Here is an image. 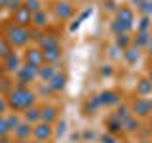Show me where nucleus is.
<instances>
[{
    "label": "nucleus",
    "mask_w": 152,
    "mask_h": 143,
    "mask_svg": "<svg viewBox=\"0 0 152 143\" xmlns=\"http://www.w3.org/2000/svg\"><path fill=\"white\" fill-rule=\"evenodd\" d=\"M17 143H28V141L27 139H21V141H17Z\"/></svg>",
    "instance_id": "72a5a7b5"
},
{
    "label": "nucleus",
    "mask_w": 152,
    "mask_h": 143,
    "mask_svg": "<svg viewBox=\"0 0 152 143\" xmlns=\"http://www.w3.org/2000/svg\"><path fill=\"white\" fill-rule=\"evenodd\" d=\"M150 101L148 99H145V97H139V99H135L131 105V113H135V114H141V116H145V114H148L150 113Z\"/></svg>",
    "instance_id": "423d86ee"
},
{
    "label": "nucleus",
    "mask_w": 152,
    "mask_h": 143,
    "mask_svg": "<svg viewBox=\"0 0 152 143\" xmlns=\"http://www.w3.org/2000/svg\"><path fill=\"white\" fill-rule=\"evenodd\" d=\"M101 143H116V139H114L110 133H108V136H103L101 137Z\"/></svg>",
    "instance_id": "c756f323"
},
{
    "label": "nucleus",
    "mask_w": 152,
    "mask_h": 143,
    "mask_svg": "<svg viewBox=\"0 0 152 143\" xmlns=\"http://www.w3.org/2000/svg\"><path fill=\"white\" fill-rule=\"evenodd\" d=\"M55 73H57V69L53 65H48V67H40L38 69V76H40L42 80H46V82H50L51 78L55 76Z\"/></svg>",
    "instance_id": "f8f14e48"
},
{
    "label": "nucleus",
    "mask_w": 152,
    "mask_h": 143,
    "mask_svg": "<svg viewBox=\"0 0 152 143\" xmlns=\"http://www.w3.org/2000/svg\"><path fill=\"white\" fill-rule=\"evenodd\" d=\"M99 101L107 103V105H114V103H118V94L116 92H103L99 95Z\"/></svg>",
    "instance_id": "a211bd4d"
},
{
    "label": "nucleus",
    "mask_w": 152,
    "mask_h": 143,
    "mask_svg": "<svg viewBox=\"0 0 152 143\" xmlns=\"http://www.w3.org/2000/svg\"><path fill=\"white\" fill-rule=\"evenodd\" d=\"M38 42H40L42 52H44V50H51V48H57V46H59V44H57V38L50 36V35H44L42 38H38Z\"/></svg>",
    "instance_id": "ddd939ff"
},
{
    "label": "nucleus",
    "mask_w": 152,
    "mask_h": 143,
    "mask_svg": "<svg viewBox=\"0 0 152 143\" xmlns=\"http://www.w3.org/2000/svg\"><path fill=\"white\" fill-rule=\"evenodd\" d=\"M13 132H15V137L21 141V139H27V137L31 136L32 128H31V124H19V126H17Z\"/></svg>",
    "instance_id": "2eb2a0df"
},
{
    "label": "nucleus",
    "mask_w": 152,
    "mask_h": 143,
    "mask_svg": "<svg viewBox=\"0 0 152 143\" xmlns=\"http://www.w3.org/2000/svg\"><path fill=\"white\" fill-rule=\"evenodd\" d=\"M13 21H15V25H19V27H25L27 23L32 21V13L21 4V6H19L15 12H13Z\"/></svg>",
    "instance_id": "7ed1b4c3"
},
{
    "label": "nucleus",
    "mask_w": 152,
    "mask_h": 143,
    "mask_svg": "<svg viewBox=\"0 0 152 143\" xmlns=\"http://www.w3.org/2000/svg\"><path fill=\"white\" fill-rule=\"evenodd\" d=\"M25 61H27V65L34 67V69H40V63L44 61L42 50H28L25 54Z\"/></svg>",
    "instance_id": "0eeeda50"
},
{
    "label": "nucleus",
    "mask_w": 152,
    "mask_h": 143,
    "mask_svg": "<svg viewBox=\"0 0 152 143\" xmlns=\"http://www.w3.org/2000/svg\"><path fill=\"white\" fill-rule=\"evenodd\" d=\"M4 69L6 71H10V73H17L19 69H21V67H19V57H17V54H10L8 57H4Z\"/></svg>",
    "instance_id": "1a4fd4ad"
},
{
    "label": "nucleus",
    "mask_w": 152,
    "mask_h": 143,
    "mask_svg": "<svg viewBox=\"0 0 152 143\" xmlns=\"http://www.w3.org/2000/svg\"><path fill=\"white\" fill-rule=\"evenodd\" d=\"M28 35H31V32H28L25 27L13 25V27H10L6 31V40L10 44H13V46H23V44H27V40L31 38Z\"/></svg>",
    "instance_id": "f03ea898"
},
{
    "label": "nucleus",
    "mask_w": 152,
    "mask_h": 143,
    "mask_svg": "<svg viewBox=\"0 0 152 143\" xmlns=\"http://www.w3.org/2000/svg\"><path fill=\"white\" fill-rule=\"evenodd\" d=\"M4 71H6V69H4V65H0V76L4 74Z\"/></svg>",
    "instance_id": "473e14b6"
},
{
    "label": "nucleus",
    "mask_w": 152,
    "mask_h": 143,
    "mask_svg": "<svg viewBox=\"0 0 152 143\" xmlns=\"http://www.w3.org/2000/svg\"><path fill=\"white\" fill-rule=\"evenodd\" d=\"M40 114H42V120L48 122V124H51L57 118V111H55V107H51V105H46L44 109H40Z\"/></svg>",
    "instance_id": "9b49d317"
},
{
    "label": "nucleus",
    "mask_w": 152,
    "mask_h": 143,
    "mask_svg": "<svg viewBox=\"0 0 152 143\" xmlns=\"http://www.w3.org/2000/svg\"><path fill=\"white\" fill-rule=\"evenodd\" d=\"M126 57H127L129 61H135V59H137V54H135L133 50H126Z\"/></svg>",
    "instance_id": "c85d7f7f"
},
{
    "label": "nucleus",
    "mask_w": 152,
    "mask_h": 143,
    "mask_svg": "<svg viewBox=\"0 0 152 143\" xmlns=\"http://www.w3.org/2000/svg\"><path fill=\"white\" fill-rule=\"evenodd\" d=\"M53 12H55V15H57V17L66 19V17L72 15V6H70L69 2H55Z\"/></svg>",
    "instance_id": "6e6552de"
},
{
    "label": "nucleus",
    "mask_w": 152,
    "mask_h": 143,
    "mask_svg": "<svg viewBox=\"0 0 152 143\" xmlns=\"http://www.w3.org/2000/svg\"><path fill=\"white\" fill-rule=\"evenodd\" d=\"M6 120H8L10 130H15V128L19 126V118L15 116V114H10V116H6Z\"/></svg>",
    "instance_id": "b1692460"
},
{
    "label": "nucleus",
    "mask_w": 152,
    "mask_h": 143,
    "mask_svg": "<svg viewBox=\"0 0 152 143\" xmlns=\"http://www.w3.org/2000/svg\"><path fill=\"white\" fill-rule=\"evenodd\" d=\"M32 23H34L36 27L46 25V13H44V10H38V12L32 13Z\"/></svg>",
    "instance_id": "aec40b11"
},
{
    "label": "nucleus",
    "mask_w": 152,
    "mask_h": 143,
    "mask_svg": "<svg viewBox=\"0 0 152 143\" xmlns=\"http://www.w3.org/2000/svg\"><path fill=\"white\" fill-rule=\"evenodd\" d=\"M116 42H118V46H127V42H129V38H127V35L124 32V35H118Z\"/></svg>",
    "instance_id": "cd10ccee"
},
{
    "label": "nucleus",
    "mask_w": 152,
    "mask_h": 143,
    "mask_svg": "<svg viewBox=\"0 0 152 143\" xmlns=\"http://www.w3.org/2000/svg\"><path fill=\"white\" fill-rule=\"evenodd\" d=\"M108 128H110V132H118V130H122V120L118 116H114L108 120Z\"/></svg>",
    "instance_id": "5701e85b"
},
{
    "label": "nucleus",
    "mask_w": 152,
    "mask_h": 143,
    "mask_svg": "<svg viewBox=\"0 0 152 143\" xmlns=\"http://www.w3.org/2000/svg\"><path fill=\"white\" fill-rule=\"evenodd\" d=\"M10 132V126H8V120L4 116H0V136H6Z\"/></svg>",
    "instance_id": "bb28decb"
},
{
    "label": "nucleus",
    "mask_w": 152,
    "mask_h": 143,
    "mask_svg": "<svg viewBox=\"0 0 152 143\" xmlns=\"http://www.w3.org/2000/svg\"><path fill=\"white\" fill-rule=\"evenodd\" d=\"M148 92H152V82H150V80H141L139 86H137V94H139V95H146Z\"/></svg>",
    "instance_id": "6ab92c4d"
},
{
    "label": "nucleus",
    "mask_w": 152,
    "mask_h": 143,
    "mask_svg": "<svg viewBox=\"0 0 152 143\" xmlns=\"http://www.w3.org/2000/svg\"><path fill=\"white\" fill-rule=\"evenodd\" d=\"M25 120L31 124V122H36L38 124V120H42V114H40V111L38 109H34V107H28V109H25Z\"/></svg>",
    "instance_id": "dca6fc26"
},
{
    "label": "nucleus",
    "mask_w": 152,
    "mask_h": 143,
    "mask_svg": "<svg viewBox=\"0 0 152 143\" xmlns=\"http://www.w3.org/2000/svg\"><path fill=\"white\" fill-rule=\"evenodd\" d=\"M148 50H150V54H152V38L148 40Z\"/></svg>",
    "instance_id": "2f4dec72"
},
{
    "label": "nucleus",
    "mask_w": 152,
    "mask_h": 143,
    "mask_svg": "<svg viewBox=\"0 0 152 143\" xmlns=\"http://www.w3.org/2000/svg\"><path fill=\"white\" fill-rule=\"evenodd\" d=\"M10 42L6 40V42H0V55H2V57H8L10 54H12V50H10Z\"/></svg>",
    "instance_id": "a878e982"
},
{
    "label": "nucleus",
    "mask_w": 152,
    "mask_h": 143,
    "mask_svg": "<svg viewBox=\"0 0 152 143\" xmlns=\"http://www.w3.org/2000/svg\"><path fill=\"white\" fill-rule=\"evenodd\" d=\"M42 55H44V61H48V63H55V61L61 57V50H59V46L51 48V50H44Z\"/></svg>",
    "instance_id": "4468645a"
},
{
    "label": "nucleus",
    "mask_w": 152,
    "mask_h": 143,
    "mask_svg": "<svg viewBox=\"0 0 152 143\" xmlns=\"http://www.w3.org/2000/svg\"><path fill=\"white\" fill-rule=\"evenodd\" d=\"M137 126H139V124H137V120H135V118H131V116H127L126 120L122 122V128H124V130H127V132L137 130Z\"/></svg>",
    "instance_id": "412c9836"
},
{
    "label": "nucleus",
    "mask_w": 152,
    "mask_h": 143,
    "mask_svg": "<svg viewBox=\"0 0 152 143\" xmlns=\"http://www.w3.org/2000/svg\"><path fill=\"white\" fill-rule=\"evenodd\" d=\"M150 82H152V73H150Z\"/></svg>",
    "instance_id": "f704fd0d"
},
{
    "label": "nucleus",
    "mask_w": 152,
    "mask_h": 143,
    "mask_svg": "<svg viewBox=\"0 0 152 143\" xmlns=\"http://www.w3.org/2000/svg\"><path fill=\"white\" fill-rule=\"evenodd\" d=\"M23 6H25L31 13H34V12L40 10V2H38V0H25V2H23Z\"/></svg>",
    "instance_id": "4be33fe9"
},
{
    "label": "nucleus",
    "mask_w": 152,
    "mask_h": 143,
    "mask_svg": "<svg viewBox=\"0 0 152 143\" xmlns=\"http://www.w3.org/2000/svg\"><path fill=\"white\" fill-rule=\"evenodd\" d=\"M118 21L126 23V25H131V21H133V12H131L129 8H120V10H118Z\"/></svg>",
    "instance_id": "f3484780"
},
{
    "label": "nucleus",
    "mask_w": 152,
    "mask_h": 143,
    "mask_svg": "<svg viewBox=\"0 0 152 143\" xmlns=\"http://www.w3.org/2000/svg\"><path fill=\"white\" fill-rule=\"evenodd\" d=\"M32 136H34L38 141H48L51 137V126L48 122H38L36 126L32 128Z\"/></svg>",
    "instance_id": "20e7f679"
},
{
    "label": "nucleus",
    "mask_w": 152,
    "mask_h": 143,
    "mask_svg": "<svg viewBox=\"0 0 152 143\" xmlns=\"http://www.w3.org/2000/svg\"><path fill=\"white\" fill-rule=\"evenodd\" d=\"M65 82H66V76L63 73H55V76L48 82V86H50L53 92H59V90H63L65 88Z\"/></svg>",
    "instance_id": "9d476101"
},
{
    "label": "nucleus",
    "mask_w": 152,
    "mask_h": 143,
    "mask_svg": "<svg viewBox=\"0 0 152 143\" xmlns=\"http://www.w3.org/2000/svg\"><path fill=\"white\" fill-rule=\"evenodd\" d=\"M15 74H17V78H19V82H21V86H25L27 82H31V80L38 74V69H34V67H31V65H25V67H21V69H19Z\"/></svg>",
    "instance_id": "39448f33"
},
{
    "label": "nucleus",
    "mask_w": 152,
    "mask_h": 143,
    "mask_svg": "<svg viewBox=\"0 0 152 143\" xmlns=\"http://www.w3.org/2000/svg\"><path fill=\"white\" fill-rule=\"evenodd\" d=\"M34 103V94L25 86H15L10 90V97H8V105L12 109H28Z\"/></svg>",
    "instance_id": "f257e3e1"
},
{
    "label": "nucleus",
    "mask_w": 152,
    "mask_h": 143,
    "mask_svg": "<svg viewBox=\"0 0 152 143\" xmlns=\"http://www.w3.org/2000/svg\"><path fill=\"white\" fill-rule=\"evenodd\" d=\"M8 107H10V105H8V101H4V99L0 97V113H4V111H6Z\"/></svg>",
    "instance_id": "7c9ffc66"
},
{
    "label": "nucleus",
    "mask_w": 152,
    "mask_h": 143,
    "mask_svg": "<svg viewBox=\"0 0 152 143\" xmlns=\"http://www.w3.org/2000/svg\"><path fill=\"white\" fill-rule=\"evenodd\" d=\"M127 113H129V109H127V107H124V105H122V107H118V113H116V116H118V118H120V120L124 122L127 116H129Z\"/></svg>",
    "instance_id": "393cba45"
}]
</instances>
